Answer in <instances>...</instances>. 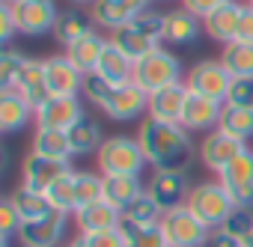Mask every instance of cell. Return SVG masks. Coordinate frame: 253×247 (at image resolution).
<instances>
[{
	"label": "cell",
	"instance_id": "1",
	"mask_svg": "<svg viewBox=\"0 0 253 247\" xmlns=\"http://www.w3.org/2000/svg\"><path fill=\"white\" fill-rule=\"evenodd\" d=\"M137 140L143 146L146 161L155 170L188 173L191 158H194V140H191V131H185L179 122H161V119L146 116L140 122Z\"/></svg>",
	"mask_w": 253,
	"mask_h": 247
},
{
	"label": "cell",
	"instance_id": "2",
	"mask_svg": "<svg viewBox=\"0 0 253 247\" xmlns=\"http://www.w3.org/2000/svg\"><path fill=\"white\" fill-rule=\"evenodd\" d=\"M110 42L137 63L146 54H152L155 48H161V42H164V15L152 12V9L140 12L134 21H128L116 33H110Z\"/></svg>",
	"mask_w": 253,
	"mask_h": 247
},
{
	"label": "cell",
	"instance_id": "3",
	"mask_svg": "<svg viewBox=\"0 0 253 247\" xmlns=\"http://www.w3.org/2000/svg\"><path fill=\"white\" fill-rule=\"evenodd\" d=\"M146 155L137 137H104L101 149L95 152V167L101 176H140L146 167Z\"/></svg>",
	"mask_w": 253,
	"mask_h": 247
},
{
	"label": "cell",
	"instance_id": "4",
	"mask_svg": "<svg viewBox=\"0 0 253 247\" xmlns=\"http://www.w3.org/2000/svg\"><path fill=\"white\" fill-rule=\"evenodd\" d=\"M209 229H220L223 226V220L232 214V208H235V200L229 197V191L214 179V182H200V185H194L191 188V197H188V203H185Z\"/></svg>",
	"mask_w": 253,
	"mask_h": 247
},
{
	"label": "cell",
	"instance_id": "5",
	"mask_svg": "<svg viewBox=\"0 0 253 247\" xmlns=\"http://www.w3.org/2000/svg\"><path fill=\"white\" fill-rule=\"evenodd\" d=\"M131 81L146 92L164 89L170 83H182V60L167 48H155L152 54H146L143 60L134 63V78Z\"/></svg>",
	"mask_w": 253,
	"mask_h": 247
},
{
	"label": "cell",
	"instance_id": "6",
	"mask_svg": "<svg viewBox=\"0 0 253 247\" xmlns=\"http://www.w3.org/2000/svg\"><path fill=\"white\" fill-rule=\"evenodd\" d=\"M161 229H164V238H167V247H206L211 232L188 206L182 208H173V211H164L161 217Z\"/></svg>",
	"mask_w": 253,
	"mask_h": 247
},
{
	"label": "cell",
	"instance_id": "7",
	"mask_svg": "<svg viewBox=\"0 0 253 247\" xmlns=\"http://www.w3.org/2000/svg\"><path fill=\"white\" fill-rule=\"evenodd\" d=\"M191 182H188V173H179V170H155L146 182V194L158 203L161 211H173V208H182L191 197Z\"/></svg>",
	"mask_w": 253,
	"mask_h": 247
},
{
	"label": "cell",
	"instance_id": "8",
	"mask_svg": "<svg viewBox=\"0 0 253 247\" xmlns=\"http://www.w3.org/2000/svg\"><path fill=\"white\" fill-rule=\"evenodd\" d=\"M9 6H12L18 33H24V36L54 33V24L60 18V9L54 0H18V3H9Z\"/></svg>",
	"mask_w": 253,
	"mask_h": 247
},
{
	"label": "cell",
	"instance_id": "9",
	"mask_svg": "<svg viewBox=\"0 0 253 247\" xmlns=\"http://www.w3.org/2000/svg\"><path fill=\"white\" fill-rule=\"evenodd\" d=\"M185 83H188V89H194L200 95H209L214 101H226V92L232 86V75L223 69L220 60H200L191 66Z\"/></svg>",
	"mask_w": 253,
	"mask_h": 247
},
{
	"label": "cell",
	"instance_id": "10",
	"mask_svg": "<svg viewBox=\"0 0 253 247\" xmlns=\"http://www.w3.org/2000/svg\"><path fill=\"white\" fill-rule=\"evenodd\" d=\"M72 170V161H54V158H42L36 152H30L21 161V188L30 191H48L51 185H57L60 179H66Z\"/></svg>",
	"mask_w": 253,
	"mask_h": 247
},
{
	"label": "cell",
	"instance_id": "11",
	"mask_svg": "<svg viewBox=\"0 0 253 247\" xmlns=\"http://www.w3.org/2000/svg\"><path fill=\"white\" fill-rule=\"evenodd\" d=\"M220 113H223V101H214L209 95H200L194 89H188V98H185V110H182V119L179 125L185 131H214L220 125Z\"/></svg>",
	"mask_w": 253,
	"mask_h": 247
},
{
	"label": "cell",
	"instance_id": "12",
	"mask_svg": "<svg viewBox=\"0 0 253 247\" xmlns=\"http://www.w3.org/2000/svg\"><path fill=\"white\" fill-rule=\"evenodd\" d=\"M217 182L229 191L235 206L253 208V149H244L226 170H220Z\"/></svg>",
	"mask_w": 253,
	"mask_h": 247
},
{
	"label": "cell",
	"instance_id": "13",
	"mask_svg": "<svg viewBox=\"0 0 253 247\" xmlns=\"http://www.w3.org/2000/svg\"><path fill=\"white\" fill-rule=\"evenodd\" d=\"M69 217L72 214H66V211H51L42 220L24 223L18 232L21 247H60L66 238V229H69Z\"/></svg>",
	"mask_w": 253,
	"mask_h": 247
},
{
	"label": "cell",
	"instance_id": "14",
	"mask_svg": "<svg viewBox=\"0 0 253 247\" xmlns=\"http://www.w3.org/2000/svg\"><path fill=\"white\" fill-rule=\"evenodd\" d=\"M101 110L116 122H131V119H137L149 110V92L140 89L134 81H128V83H122L110 92V98Z\"/></svg>",
	"mask_w": 253,
	"mask_h": 247
},
{
	"label": "cell",
	"instance_id": "15",
	"mask_svg": "<svg viewBox=\"0 0 253 247\" xmlns=\"http://www.w3.org/2000/svg\"><path fill=\"white\" fill-rule=\"evenodd\" d=\"M81 116H84V107L78 95H51L42 107H36V128L69 131Z\"/></svg>",
	"mask_w": 253,
	"mask_h": 247
},
{
	"label": "cell",
	"instance_id": "16",
	"mask_svg": "<svg viewBox=\"0 0 253 247\" xmlns=\"http://www.w3.org/2000/svg\"><path fill=\"white\" fill-rule=\"evenodd\" d=\"M244 149H247L244 140L229 137V134H223L220 128H214V131H209V134L203 137V143H200V158H203V164H206L209 170L220 173V170H226Z\"/></svg>",
	"mask_w": 253,
	"mask_h": 247
},
{
	"label": "cell",
	"instance_id": "17",
	"mask_svg": "<svg viewBox=\"0 0 253 247\" xmlns=\"http://www.w3.org/2000/svg\"><path fill=\"white\" fill-rule=\"evenodd\" d=\"M45 75H48V89L51 95H78L84 92V72L66 57V54H57V57H48L45 60Z\"/></svg>",
	"mask_w": 253,
	"mask_h": 247
},
{
	"label": "cell",
	"instance_id": "18",
	"mask_svg": "<svg viewBox=\"0 0 253 247\" xmlns=\"http://www.w3.org/2000/svg\"><path fill=\"white\" fill-rule=\"evenodd\" d=\"M36 122V107L18 89H0V131L15 134Z\"/></svg>",
	"mask_w": 253,
	"mask_h": 247
},
{
	"label": "cell",
	"instance_id": "19",
	"mask_svg": "<svg viewBox=\"0 0 253 247\" xmlns=\"http://www.w3.org/2000/svg\"><path fill=\"white\" fill-rule=\"evenodd\" d=\"M247 3H238V0H229L226 6L214 9L209 18H203V33L220 45H229L235 42V33H238V24H241V15H244Z\"/></svg>",
	"mask_w": 253,
	"mask_h": 247
},
{
	"label": "cell",
	"instance_id": "20",
	"mask_svg": "<svg viewBox=\"0 0 253 247\" xmlns=\"http://www.w3.org/2000/svg\"><path fill=\"white\" fill-rule=\"evenodd\" d=\"M119 217L122 211L116 206H110L107 200H98L92 206H84L72 214L75 226H78V235H92V232H107V229H116L119 226Z\"/></svg>",
	"mask_w": 253,
	"mask_h": 247
},
{
	"label": "cell",
	"instance_id": "21",
	"mask_svg": "<svg viewBox=\"0 0 253 247\" xmlns=\"http://www.w3.org/2000/svg\"><path fill=\"white\" fill-rule=\"evenodd\" d=\"M185 98H188V83H170L164 89L149 92V110L146 116L161 119V122H179L182 110H185Z\"/></svg>",
	"mask_w": 253,
	"mask_h": 247
},
{
	"label": "cell",
	"instance_id": "22",
	"mask_svg": "<svg viewBox=\"0 0 253 247\" xmlns=\"http://www.w3.org/2000/svg\"><path fill=\"white\" fill-rule=\"evenodd\" d=\"M203 33V18L191 15L188 9H173L164 15V42L167 45H191Z\"/></svg>",
	"mask_w": 253,
	"mask_h": 247
},
{
	"label": "cell",
	"instance_id": "23",
	"mask_svg": "<svg viewBox=\"0 0 253 247\" xmlns=\"http://www.w3.org/2000/svg\"><path fill=\"white\" fill-rule=\"evenodd\" d=\"M15 89L33 104V107H42L48 98H51V89H48V75H45V60H27L24 72L18 75V83Z\"/></svg>",
	"mask_w": 253,
	"mask_h": 247
},
{
	"label": "cell",
	"instance_id": "24",
	"mask_svg": "<svg viewBox=\"0 0 253 247\" xmlns=\"http://www.w3.org/2000/svg\"><path fill=\"white\" fill-rule=\"evenodd\" d=\"M104 48H107V39H104L101 33L89 30L84 39H78L75 45H69V48H66V57H69V60H72L84 75H92V72L98 69V63H101Z\"/></svg>",
	"mask_w": 253,
	"mask_h": 247
},
{
	"label": "cell",
	"instance_id": "25",
	"mask_svg": "<svg viewBox=\"0 0 253 247\" xmlns=\"http://www.w3.org/2000/svg\"><path fill=\"white\" fill-rule=\"evenodd\" d=\"M89 18H92L95 27L116 33L119 27H125L128 21H134L137 12L125 3V0H95V3L89 6Z\"/></svg>",
	"mask_w": 253,
	"mask_h": 247
},
{
	"label": "cell",
	"instance_id": "26",
	"mask_svg": "<svg viewBox=\"0 0 253 247\" xmlns=\"http://www.w3.org/2000/svg\"><path fill=\"white\" fill-rule=\"evenodd\" d=\"M95 75H101V78H104L107 83H113V86H122V83H128V81L134 78V60H131L128 54H122V51L107 39V48H104V54H101V63H98Z\"/></svg>",
	"mask_w": 253,
	"mask_h": 247
},
{
	"label": "cell",
	"instance_id": "27",
	"mask_svg": "<svg viewBox=\"0 0 253 247\" xmlns=\"http://www.w3.org/2000/svg\"><path fill=\"white\" fill-rule=\"evenodd\" d=\"M140 194H146V185L140 182V176H104V200L119 211L128 208Z\"/></svg>",
	"mask_w": 253,
	"mask_h": 247
},
{
	"label": "cell",
	"instance_id": "28",
	"mask_svg": "<svg viewBox=\"0 0 253 247\" xmlns=\"http://www.w3.org/2000/svg\"><path fill=\"white\" fill-rule=\"evenodd\" d=\"M69 143H72V152H75V155H92V152L101 149L104 131H101V125H98L92 116L84 113L75 125L69 128Z\"/></svg>",
	"mask_w": 253,
	"mask_h": 247
},
{
	"label": "cell",
	"instance_id": "29",
	"mask_svg": "<svg viewBox=\"0 0 253 247\" xmlns=\"http://www.w3.org/2000/svg\"><path fill=\"white\" fill-rule=\"evenodd\" d=\"M30 152L42 155V158H54V161H72V143H69V131H54V128H36Z\"/></svg>",
	"mask_w": 253,
	"mask_h": 247
},
{
	"label": "cell",
	"instance_id": "30",
	"mask_svg": "<svg viewBox=\"0 0 253 247\" xmlns=\"http://www.w3.org/2000/svg\"><path fill=\"white\" fill-rule=\"evenodd\" d=\"M12 206L18 208V214H21V220L24 223H33V220H42V217H48L51 211H57L54 206H51V200H48V194H42V191H30V188H18L12 197Z\"/></svg>",
	"mask_w": 253,
	"mask_h": 247
},
{
	"label": "cell",
	"instance_id": "31",
	"mask_svg": "<svg viewBox=\"0 0 253 247\" xmlns=\"http://www.w3.org/2000/svg\"><path fill=\"white\" fill-rule=\"evenodd\" d=\"M125 238L128 247H167V238H164V229L161 223H152V226H140L128 217H119V226H116Z\"/></svg>",
	"mask_w": 253,
	"mask_h": 247
},
{
	"label": "cell",
	"instance_id": "32",
	"mask_svg": "<svg viewBox=\"0 0 253 247\" xmlns=\"http://www.w3.org/2000/svg\"><path fill=\"white\" fill-rule=\"evenodd\" d=\"M89 30H95V27H92V18L84 15V12L69 9V12H60V18H57V24H54V39L69 48V45H75L78 39H84Z\"/></svg>",
	"mask_w": 253,
	"mask_h": 247
},
{
	"label": "cell",
	"instance_id": "33",
	"mask_svg": "<svg viewBox=\"0 0 253 247\" xmlns=\"http://www.w3.org/2000/svg\"><path fill=\"white\" fill-rule=\"evenodd\" d=\"M223 134L229 137H238V140H250L253 137V107H238V104H223V113H220V125H217Z\"/></svg>",
	"mask_w": 253,
	"mask_h": 247
},
{
	"label": "cell",
	"instance_id": "34",
	"mask_svg": "<svg viewBox=\"0 0 253 247\" xmlns=\"http://www.w3.org/2000/svg\"><path fill=\"white\" fill-rule=\"evenodd\" d=\"M217 60L223 63V69L232 78H253V45L229 42V45H223Z\"/></svg>",
	"mask_w": 253,
	"mask_h": 247
},
{
	"label": "cell",
	"instance_id": "35",
	"mask_svg": "<svg viewBox=\"0 0 253 247\" xmlns=\"http://www.w3.org/2000/svg\"><path fill=\"white\" fill-rule=\"evenodd\" d=\"M75 197H78V208L104 200V176L89 170H75Z\"/></svg>",
	"mask_w": 253,
	"mask_h": 247
},
{
	"label": "cell",
	"instance_id": "36",
	"mask_svg": "<svg viewBox=\"0 0 253 247\" xmlns=\"http://www.w3.org/2000/svg\"><path fill=\"white\" fill-rule=\"evenodd\" d=\"M30 57H24L21 51H15L12 45L3 48V54H0V89H15L18 83V75L24 72Z\"/></svg>",
	"mask_w": 253,
	"mask_h": 247
},
{
	"label": "cell",
	"instance_id": "37",
	"mask_svg": "<svg viewBox=\"0 0 253 247\" xmlns=\"http://www.w3.org/2000/svg\"><path fill=\"white\" fill-rule=\"evenodd\" d=\"M122 217H128V220H134V223H140V226H152V223H161L164 211L158 208V203H155L149 194H140L128 208H122Z\"/></svg>",
	"mask_w": 253,
	"mask_h": 247
},
{
	"label": "cell",
	"instance_id": "38",
	"mask_svg": "<svg viewBox=\"0 0 253 247\" xmlns=\"http://www.w3.org/2000/svg\"><path fill=\"white\" fill-rule=\"evenodd\" d=\"M48 200L57 211H66V214H75L78 211V197H75V173H69L66 179H60L57 185H51L48 191Z\"/></svg>",
	"mask_w": 253,
	"mask_h": 247
},
{
	"label": "cell",
	"instance_id": "39",
	"mask_svg": "<svg viewBox=\"0 0 253 247\" xmlns=\"http://www.w3.org/2000/svg\"><path fill=\"white\" fill-rule=\"evenodd\" d=\"M223 232H229L232 238H238V241H244L250 232H253V208H247V206H235L232 208V214L223 220V226H220Z\"/></svg>",
	"mask_w": 253,
	"mask_h": 247
},
{
	"label": "cell",
	"instance_id": "40",
	"mask_svg": "<svg viewBox=\"0 0 253 247\" xmlns=\"http://www.w3.org/2000/svg\"><path fill=\"white\" fill-rule=\"evenodd\" d=\"M113 89H116V86H113V83H107V81H104L101 75H95V72L84 78V95H86V101H89V104H95V107H104Z\"/></svg>",
	"mask_w": 253,
	"mask_h": 247
},
{
	"label": "cell",
	"instance_id": "41",
	"mask_svg": "<svg viewBox=\"0 0 253 247\" xmlns=\"http://www.w3.org/2000/svg\"><path fill=\"white\" fill-rule=\"evenodd\" d=\"M21 226H24V220H21V214H18V208L12 206V200L6 197L3 203H0V238H12V235H18L21 232Z\"/></svg>",
	"mask_w": 253,
	"mask_h": 247
},
{
	"label": "cell",
	"instance_id": "42",
	"mask_svg": "<svg viewBox=\"0 0 253 247\" xmlns=\"http://www.w3.org/2000/svg\"><path fill=\"white\" fill-rule=\"evenodd\" d=\"M223 104H238V107H253V78H232V86L226 92Z\"/></svg>",
	"mask_w": 253,
	"mask_h": 247
},
{
	"label": "cell",
	"instance_id": "43",
	"mask_svg": "<svg viewBox=\"0 0 253 247\" xmlns=\"http://www.w3.org/2000/svg\"><path fill=\"white\" fill-rule=\"evenodd\" d=\"M86 247H128L119 229H107V232H92V235H81Z\"/></svg>",
	"mask_w": 253,
	"mask_h": 247
},
{
	"label": "cell",
	"instance_id": "44",
	"mask_svg": "<svg viewBox=\"0 0 253 247\" xmlns=\"http://www.w3.org/2000/svg\"><path fill=\"white\" fill-rule=\"evenodd\" d=\"M226 3H229V0H182V9H188L197 18H209L214 9H220Z\"/></svg>",
	"mask_w": 253,
	"mask_h": 247
},
{
	"label": "cell",
	"instance_id": "45",
	"mask_svg": "<svg viewBox=\"0 0 253 247\" xmlns=\"http://www.w3.org/2000/svg\"><path fill=\"white\" fill-rule=\"evenodd\" d=\"M15 33H18V27H15V18H12V6L6 0H0V42L9 45Z\"/></svg>",
	"mask_w": 253,
	"mask_h": 247
},
{
	"label": "cell",
	"instance_id": "46",
	"mask_svg": "<svg viewBox=\"0 0 253 247\" xmlns=\"http://www.w3.org/2000/svg\"><path fill=\"white\" fill-rule=\"evenodd\" d=\"M235 42H244V45H253V9L247 6L244 15H241V24H238V33H235Z\"/></svg>",
	"mask_w": 253,
	"mask_h": 247
},
{
	"label": "cell",
	"instance_id": "47",
	"mask_svg": "<svg viewBox=\"0 0 253 247\" xmlns=\"http://www.w3.org/2000/svg\"><path fill=\"white\" fill-rule=\"evenodd\" d=\"M206 247H244V244H241L238 238H232L229 232H223V229H214Z\"/></svg>",
	"mask_w": 253,
	"mask_h": 247
},
{
	"label": "cell",
	"instance_id": "48",
	"mask_svg": "<svg viewBox=\"0 0 253 247\" xmlns=\"http://www.w3.org/2000/svg\"><path fill=\"white\" fill-rule=\"evenodd\" d=\"M63 247H86V244H84V238H81V235H75V238H72V241H66Z\"/></svg>",
	"mask_w": 253,
	"mask_h": 247
},
{
	"label": "cell",
	"instance_id": "49",
	"mask_svg": "<svg viewBox=\"0 0 253 247\" xmlns=\"http://www.w3.org/2000/svg\"><path fill=\"white\" fill-rule=\"evenodd\" d=\"M69 3H78V6H92L95 0H69Z\"/></svg>",
	"mask_w": 253,
	"mask_h": 247
},
{
	"label": "cell",
	"instance_id": "50",
	"mask_svg": "<svg viewBox=\"0 0 253 247\" xmlns=\"http://www.w3.org/2000/svg\"><path fill=\"white\" fill-rule=\"evenodd\" d=\"M241 244H244V247H253V232H250V235H247V238H244Z\"/></svg>",
	"mask_w": 253,
	"mask_h": 247
},
{
	"label": "cell",
	"instance_id": "51",
	"mask_svg": "<svg viewBox=\"0 0 253 247\" xmlns=\"http://www.w3.org/2000/svg\"><path fill=\"white\" fill-rule=\"evenodd\" d=\"M247 6H250V9H253V0H247Z\"/></svg>",
	"mask_w": 253,
	"mask_h": 247
},
{
	"label": "cell",
	"instance_id": "52",
	"mask_svg": "<svg viewBox=\"0 0 253 247\" xmlns=\"http://www.w3.org/2000/svg\"><path fill=\"white\" fill-rule=\"evenodd\" d=\"M6 3H18V0H6Z\"/></svg>",
	"mask_w": 253,
	"mask_h": 247
}]
</instances>
